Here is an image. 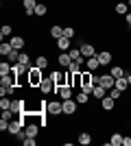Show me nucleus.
Returning <instances> with one entry per match:
<instances>
[{"instance_id":"1","label":"nucleus","mask_w":131,"mask_h":146,"mask_svg":"<svg viewBox=\"0 0 131 146\" xmlns=\"http://www.w3.org/2000/svg\"><path fill=\"white\" fill-rule=\"evenodd\" d=\"M42 81H44V70L37 68L35 63L29 66V87H39Z\"/></svg>"},{"instance_id":"2","label":"nucleus","mask_w":131,"mask_h":146,"mask_svg":"<svg viewBox=\"0 0 131 146\" xmlns=\"http://www.w3.org/2000/svg\"><path fill=\"white\" fill-rule=\"evenodd\" d=\"M46 113L53 116V118L63 116V100H61V98H57V100H48V103H46Z\"/></svg>"},{"instance_id":"3","label":"nucleus","mask_w":131,"mask_h":146,"mask_svg":"<svg viewBox=\"0 0 131 146\" xmlns=\"http://www.w3.org/2000/svg\"><path fill=\"white\" fill-rule=\"evenodd\" d=\"M48 76H50V79H53V83H55V87L68 85V70H66V68H61V70H53V72H50Z\"/></svg>"},{"instance_id":"4","label":"nucleus","mask_w":131,"mask_h":146,"mask_svg":"<svg viewBox=\"0 0 131 146\" xmlns=\"http://www.w3.org/2000/svg\"><path fill=\"white\" fill-rule=\"evenodd\" d=\"M24 127H26V122L20 118V120H11L9 122V133L13 135V140H15V135H20L22 131H24Z\"/></svg>"},{"instance_id":"5","label":"nucleus","mask_w":131,"mask_h":146,"mask_svg":"<svg viewBox=\"0 0 131 146\" xmlns=\"http://www.w3.org/2000/svg\"><path fill=\"white\" fill-rule=\"evenodd\" d=\"M76 111H79V103H76L74 98L63 100V116H74Z\"/></svg>"},{"instance_id":"6","label":"nucleus","mask_w":131,"mask_h":146,"mask_svg":"<svg viewBox=\"0 0 131 146\" xmlns=\"http://www.w3.org/2000/svg\"><path fill=\"white\" fill-rule=\"evenodd\" d=\"M53 92H55V83H53V79H50V76H44V81L39 83V94L46 96V94H53Z\"/></svg>"},{"instance_id":"7","label":"nucleus","mask_w":131,"mask_h":146,"mask_svg":"<svg viewBox=\"0 0 131 146\" xmlns=\"http://www.w3.org/2000/svg\"><path fill=\"white\" fill-rule=\"evenodd\" d=\"M72 42H74V39H70V37H59L55 42V46H57L59 52H68V50L72 48Z\"/></svg>"},{"instance_id":"8","label":"nucleus","mask_w":131,"mask_h":146,"mask_svg":"<svg viewBox=\"0 0 131 146\" xmlns=\"http://www.w3.org/2000/svg\"><path fill=\"white\" fill-rule=\"evenodd\" d=\"M24 133H26V137H37L39 135V124L35 120H29L26 127H24Z\"/></svg>"},{"instance_id":"9","label":"nucleus","mask_w":131,"mask_h":146,"mask_svg":"<svg viewBox=\"0 0 131 146\" xmlns=\"http://www.w3.org/2000/svg\"><path fill=\"white\" fill-rule=\"evenodd\" d=\"M98 85H103V87H105L107 92H109V90H112L114 85H116V79H114L112 74L103 72V74H100V81H98Z\"/></svg>"},{"instance_id":"10","label":"nucleus","mask_w":131,"mask_h":146,"mask_svg":"<svg viewBox=\"0 0 131 146\" xmlns=\"http://www.w3.org/2000/svg\"><path fill=\"white\" fill-rule=\"evenodd\" d=\"M72 94H74V87H70V85H61L59 90H57L55 96H57V98H61V100H68V98H72Z\"/></svg>"},{"instance_id":"11","label":"nucleus","mask_w":131,"mask_h":146,"mask_svg":"<svg viewBox=\"0 0 131 146\" xmlns=\"http://www.w3.org/2000/svg\"><path fill=\"white\" fill-rule=\"evenodd\" d=\"M70 63H72L70 52H57V66H59V68H66V70H68Z\"/></svg>"},{"instance_id":"12","label":"nucleus","mask_w":131,"mask_h":146,"mask_svg":"<svg viewBox=\"0 0 131 146\" xmlns=\"http://www.w3.org/2000/svg\"><path fill=\"white\" fill-rule=\"evenodd\" d=\"M96 57H98V61H100V66H103V68H107L114 61V55L109 52V50H100V52H96Z\"/></svg>"},{"instance_id":"13","label":"nucleus","mask_w":131,"mask_h":146,"mask_svg":"<svg viewBox=\"0 0 131 146\" xmlns=\"http://www.w3.org/2000/svg\"><path fill=\"white\" fill-rule=\"evenodd\" d=\"M79 48H81V52H83V57H85V59H87V57H94V55H96V46H94L92 42H83Z\"/></svg>"},{"instance_id":"14","label":"nucleus","mask_w":131,"mask_h":146,"mask_svg":"<svg viewBox=\"0 0 131 146\" xmlns=\"http://www.w3.org/2000/svg\"><path fill=\"white\" fill-rule=\"evenodd\" d=\"M22 7H24L26 18H33V11H35V7H37V0H22Z\"/></svg>"},{"instance_id":"15","label":"nucleus","mask_w":131,"mask_h":146,"mask_svg":"<svg viewBox=\"0 0 131 146\" xmlns=\"http://www.w3.org/2000/svg\"><path fill=\"white\" fill-rule=\"evenodd\" d=\"M100 107H103V111H114V107H116V98H112L109 94H107V96L100 100Z\"/></svg>"},{"instance_id":"16","label":"nucleus","mask_w":131,"mask_h":146,"mask_svg":"<svg viewBox=\"0 0 131 146\" xmlns=\"http://www.w3.org/2000/svg\"><path fill=\"white\" fill-rule=\"evenodd\" d=\"M9 42H11V46H13L15 50H22V48L26 46V39H24L22 35H11V39H9Z\"/></svg>"},{"instance_id":"17","label":"nucleus","mask_w":131,"mask_h":146,"mask_svg":"<svg viewBox=\"0 0 131 146\" xmlns=\"http://www.w3.org/2000/svg\"><path fill=\"white\" fill-rule=\"evenodd\" d=\"M85 68L90 70V72H94V70H98V68H103V66H100L98 57L94 55V57H87V61H85Z\"/></svg>"},{"instance_id":"18","label":"nucleus","mask_w":131,"mask_h":146,"mask_svg":"<svg viewBox=\"0 0 131 146\" xmlns=\"http://www.w3.org/2000/svg\"><path fill=\"white\" fill-rule=\"evenodd\" d=\"M107 94H109V92H107L103 85H98V83H96V85H94V92H92V98H96V100H103Z\"/></svg>"},{"instance_id":"19","label":"nucleus","mask_w":131,"mask_h":146,"mask_svg":"<svg viewBox=\"0 0 131 146\" xmlns=\"http://www.w3.org/2000/svg\"><path fill=\"white\" fill-rule=\"evenodd\" d=\"M76 140H79V144H81V146H87V144H92L94 137H92V133H90V131H81Z\"/></svg>"},{"instance_id":"20","label":"nucleus","mask_w":131,"mask_h":146,"mask_svg":"<svg viewBox=\"0 0 131 146\" xmlns=\"http://www.w3.org/2000/svg\"><path fill=\"white\" fill-rule=\"evenodd\" d=\"M35 66H37V68H42V70H46V68L50 66V59H48L46 55H42V52H39V55L35 57Z\"/></svg>"},{"instance_id":"21","label":"nucleus","mask_w":131,"mask_h":146,"mask_svg":"<svg viewBox=\"0 0 131 146\" xmlns=\"http://www.w3.org/2000/svg\"><path fill=\"white\" fill-rule=\"evenodd\" d=\"M46 13H48V5H44V2H37L35 11H33V18H44Z\"/></svg>"},{"instance_id":"22","label":"nucleus","mask_w":131,"mask_h":146,"mask_svg":"<svg viewBox=\"0 0 131 146\" xmlns=\"http://www.w3.org/2000/svg\"><path fill=\"white\" fill-rule=\"evenodd\" d=\"M114 13H116V15H127V13H129V5H127V2H116V5H114Z\"/></svg>"},{"instance_id":"23","label":"nucleus","mask_w":131,"mask_h":146,"mask_svg":"<svg viewBox=\"0 0 131 146\" xmlns=\"http://www.w3.org/2000/svg\"><path fill=\"white\" fill-rule=\"evenodd\" d=\"M13 50H15V48H13V46H11V42H2V44H0V55L5 57V59H7V57H9V55H11Z\"/></svg>"},{"instance_id":"24","label":"nucleus","mask_w":131,"mask_h":146,"mask_svg":"<svg viewBox=\"0 0 131 146\" xmlns=\"http://www.w3.org/2000/svg\"><path fill=\"white\" fill-rule=\"evenodd\" d=\"M50 37H53V39H59V37H63V26H59V24H53L50 26Z\"/></svg>"},{"instance_id":"25","label":"nucleus","mask_w":131,"mask_h":146,"mask_svg":"<svg viewBox=\"0 0 131 146\" xmlns=\"http://www.w3.org/2000/svg\"><path fill=\"white\" fill-rule=\"evenodd\" d=\"M122 137H125V135L118 133V131L112 133V135H109V146H122Z\"/></svg>"},{"instance_id":"26","label":"nucleus","mask_w":131,"mask_h":146,"mask_svg":"<svg viewBox=\"0 0 131 146\" xmlns=\"http://www.w3.org/2000/svg\"><path fill=\"white\" fill-rule=\"evenodd\" d=\"M18 63H20V66H24V68H29V66L33 63V59H31V55H29V52H24V50H22V52H20Z\"/></svg>"},{"instance_id":"27","label":"nucleus","mask_w":131,"mask_h":146,"mask_svg":"<svg viewBox=\"0 0 131 146\" xmlns=\"http://www.w3.org/2000/svg\"><path fill=\"white\" fill-rule=\"evenodd\" d=\"M109 74H112V76H114V79H120V76H125V68H122V66H112V68H109Z\"/></svg>"},{"instance_id":"28","label":"nucleus","mask_w":131,"mask_h":146,"mask_svg":"<svg viewBox=\"0 0 131 146\" xmlns=\"http://www.w3.org/2000/svg\"><path fill=\"white\" fill-rule=\"evenodd\" d=\"M11 33H13V26L11 24H2V29H0V37H2V42H5V39H11Z\"/></svg>"},{"instance_id":"29","label":"nucleus","mask_w":131,"mask_h":146,"mask_svg":"<svg viewBox=\"0 0 131 146\" xmlns=\"http://www.w3.org/2000/svg\"><path fill=\"white\" fill-rule=\"evenodd\" d=\"M74 100H76L79 105H87V103H90V94H85V92L79 90V92L74 94Z\"/></svg>"},{"instance_id":"30","label":"nucleus","mask_w":131,"mask_h":146,"mask_svg":"<svg viewBox=\"0 0 131 146\" xmlns=\"http://www.w3.org/2000/svg\"><path fill=\"white\" fill-rule=\"evenodd\" d=\"M114 87H118L120 92H127V87H129V81H127V74L125 76H120V79H116V85Z\"/></svg>"},{"instance_id":"31","label":"nucleus","mask_w":131,"mask_h":146,"mask_svg":"<svg viewBox=\"0 0 131 146\" xmlns=\"http://www.w3.org/2000/svg\"><path fill=\"white\" fill-rule=\"evenodd\" d=\"M63 37H70V39H74V37H79V35H76L74 26H63Z\"/></svg>"},{"instance_id":"32","label":"nucleus","mask_w":131,"mask_h":146,"mask_svg":"<svg viewBox=\"0 0 131 146\" xmlns=\"http://www.w3.org/2000/svg\"><path fill=\"white\" fill-rule=\"evenodd\" d=\"M5 74H11V63H9V61H2V63H0V76H5Z\"/></svg>"},{"instance_id":"33","label":"nucleus","mask_w":131,"mask_h":146,"mask_svg":"<svg viewBox=\"0 0 131 146\" xmlns=\"http://www.w3.org/2000/svg\"><path fill=\"white\" fill-rule=\"evenodd\" d=\"M0 109H11V98L9 96H0Z\"/></svg>"},{"instance_id":"34","label":"nucleus","mask_w":131,"mask_h":146,"mask_svg":"<svg viewBox=\"0 0 131 146\" xmlns=\"http://www.w3.org/2000/svg\"><path fill=\"white\" fill-rule=\"evenodd\" d=\"M68 70L70 72H83V63H79V61H72L68 66Z\"/></svg>"},{"instance_id":"35","label":"nucleus","mask_w":131,"mask_h":146,"mask_svg":"<svg viewBox=\"0 0 131 146\" xmlns=\"http://www.w3.org/2000/svg\"><path fill=\"white\" fill-rule=\"evenodd\" d=\"M20 52H22V50H13L11 55L7 57V61H9V63H18V59H20Z\"/></svg>"},{"instance_id":"36","label":"nucleus","mask_w":131,"mask_h":146,"mask_svg":"<svg viewBox=\"0 0 131 146\" xmlns=\"http://www.w3.org/2000/svg\"><path fill=\"white\" fill-rule=\"evenodd\" d=\"M109 96H112V98H116V100H120V96H122V92H120L118 87H112V90H109Z\"/></svg>"},{"instance_id":"37","label":"nucleus","mask_w":131,"mask_h":146,"mask_svg":"<svg viewBox=\"0 0 131 146\" xmlns=\"http://www.w3.org/2000/svg\"><path fill=\"white\" fill-rule=\"evenodd\" d=\"M22 146H37V137H24Z\"/></svg>"},{"instance_id":"38","label":"nucleus","mask_w":131,"mask_h":146,"mask_svg":"<svg viewBox=\"0 0 131 146\" xmlns=\"http://www.w3.org/2000/svg\"><path fill=\"white\" fill-rule=\"evenodd\" d=\"M13 92H15V87H0V96H11Z\"/></svg>"},{"instance_id":"39","label":"nucleus","mask_w":131,"mask_h":146,"mask_svg":"<svg viewBox=\"0 0 131 146\" xmlns=\"http://www.w3.org/2000/svg\"><path fill=\"white\" fill-rule=\"evenodd\" d=\"M0 131H2V133L9 131V122H7V120H0Z\"/></svg>"},{"instance_id":"40","label":"nucleus","mask_w":131,"mask_h":146,"mask_svg":"<svg viewBox=\"0 0 131 146\" xmlns=\"http://www.w3.org/2000/svg\"><path fill=\"white\" fill-rule=\"evenodd\" d=\"M125 26H127V29H131V11L125 15Z\"/></svg>"},{"instance_id":"41","label":"nucleus","mask_w":131,"mask_h":146,"mask_svg":"<svg viewBox=\"0 0 131 146\" xmlns=\"http://www.w3.org/2000/svg\"><path fill=\"white\" fill-rule=\"evenodd\" d=\"M122 146H131V137H129V135H125V137H122Z\"/></svg>"},{"instance_id":"42","label":"nucleus","mask_w":131,"mask_h":146,"mask_svg":"<svg viewBox=\"0 0 131 146\" xmlns=\"http://www.w3.org/2000/svg\"><path fill=\"white\" fill-rule=\"evenodd\" d=\"M127 81H129V85H131V72H127Z\"/></svg>"},{"instance_id":"43","label":"nucleus","mask_w":131,"mask_h":146,"mask_svg":"<svg viewBox=\"0 0 131 146\" xmlns=\"http://www.w3.org/2000/svg\"><path fill=\"white\" fill-rule=\"evenodd\" d=\"M127 5H129V9H131V0H127Z\"/></svg>"},{"instance_id":"44","label":"nucleus","mask_w":131,"mask_h":146,"mask_svg":"<svg viewBox=\"0 0 131 146\" xmlns=\"http://www.w3.org/2000/svg\"><path fill=\"white\" fill-rule=\"evenodd\" d=\"M5 2H13V0H5Z\"/></svg>"},{"instance_id":"45","label":"nucleus","mask_w":131,"mask_h":146,"mask_svg":"<svg viewBox=\"0 0 131 146\" xmlns=\"http://www.w3.org/2000/svg\"><path fill=\"white\" fill-rule=\"evenodd\" d=\"M129 48H131V39H129Z\"/></svg>"},{"instance_id":"46","label":"nucleus","mask_w":131,"mask_h":146,"mask_svg":"<svg viewBox=\"0 0 131 146\" xmlns=\"http://www.w3.org/2000/svg\"><path fill=\"white\" fill-rule=\"evenodd\" d=\"M129 100H131V98H129Z\"/></svg>"},{"instance_id":"47","label":"nucleus","mask_w":131,"mask_h":146,"mask_svg":"<svg viewBox=\"0 0 131 146\" xmlns=\"http://www.w3.org/2000/svg\"><path fill=\"white\" fill-rule=\"evenodd\" d=\"M37 2H39V0H37Z\"/></svg>"}]
</instances>
